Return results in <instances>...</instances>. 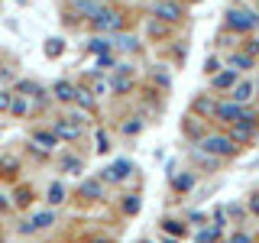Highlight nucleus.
Returning a JSON list of instances; mask_svg holds the SVG:
<instances>
[{
    "mask_svg": "<svg viewBox=\"0 0 259 243\" xmlns=\"http://www.w3.org/2000/svg\"><path fill=\"white\" fill-rule=\"evenodd\" d=\"M91 26H94V32H117L123 26V13L110 10V7H101V10L91 16Z\"/></svg>",
    "mask_w": 259,
    "mask_h": 243,
    "instance_id": "1",
    "label": "nucleus"
},
{
    "mask_svg": "<svg viewBox=\"0 0 259 243\" xmlns=\"http://www.w3.org/2000/svg\"><path fill=\"white\" fill-rule=\"evenodd\" d=\"M201 149L210 152V156H233L237 152V143L230 136H204L201 140Z\"/></svg>",
    "mask_w": 259,
    "mask_h": 243,
    "instance_id": "2",
    "label": "nucleus"
},
{
    "mask_svg": "<svg viewBox=\"0 0 259 243\" xmlns=\"http://www.w3.org/2000/svg\"><path fill=\"white\" fill-rule=\"evenodd\" d=\"M227 26L237 29V32H249L259 26V16L249 10H227Z\"/></svg>",
    "mask_w": 259,
    "mask_h": 243,
    "instance_id": "3",
    "label": "nucleus"
},
{
    "mask_svg": "<svg viewBox=\"0 0 259 243\" xmlns=\"http://www.w3.org/2000/svg\"><path fill=\"white\" fill-rule=\"evenodd\" d=\"M256 136V117L253 113H243L237 124H230V140L233 143H246Z\"/></svg>",
    "mask_w": 259,
    "mask_h": 243,
    "instance_id": "4",
    "label": "nucleus"
},
{
    "mask_svg": "<svg viewBox=\"0 0 259 243\" xmlns=\"http://www.w3.org/2000/svg\"><path fill=\"white\" fill-rule=\"evenodd\" d=\"M152 16L156 20H162V23H178L182 20V7L175 4V0H156V7H152Z\"/></svg>",
    "mask_w": 259,
    "mask_h": 243,
    "instance_id": "5",
    "label": "nucleus"
},
{
    "mask_svg": "<svg viewBox=\"0 0 259 243\" xmlns=\"http://www.w3.org/2000/svg\"><path fill=\"white\" fill-rule=\"evenodd\" d=\"M214 117L224 120V124L230 127V124H237V120L243 117V107H240L237 101H224V104H217V107H214Z\"/></svg>",
    "mask_w": 259,
    "mask_h": 243,
    "instance_id": "6",
    "label": "nucleus"
},
{
    "mask_svg": "<svg viewBox=\"0 0 259 243\" xmlns=\"http://www.w3.org/2000/svg\"><path fill=\"white\" fill-rule=\"evenodd\" d=\"M130 172H133V162H130V159H120V162H113L110 169H104L101 178H104V182H123Z\"/></svg>",
    "mask_w": 259,
    "mask_h": 243,
    "instance_id": "7",
    "label": "nucleus"
},
{
    "mask_svg": "<svg viewBox=\"0 0 259 243\" xmlns=\"http://www.w3.org/2000/svg\"><path fill=\"white\" fill-rule=\"evenodd\" d=\"M59 140H78L81 136V124H68V120H55V130H52Z\"/></svg>",
    "mask_w": 259,
    "mask_h": 243,
    "instance_id": "8",
    "label": "nucleus"
},
{
    "mask_svg": "<svg viewBox=\"0 0 259 243\" xmlns=\"http://www.w3.org/2000/svg\"><path fill=\"white\" fill-rule=\"evenodd\" d=\"M71 10H75L78 16H84V20H91V16L101 10V0H75V4H71Z\"/></svg>",
    "mask_w": 259,
    "mask_h": 243,
    "instance_id": "9",
    "label": "nucleus"
},
{
    "mask_svg": "<svg viewBox=\"0 0 259 243\" xmlns=\"http://www.w3.org/2000/svg\"><path fill=\"white\" fill-rule=\"evenodd\" d=\"M126 71H130L126 65H120V68H117V78H113V91H117V94H126L130 88H133V78H130Z\"/></svg>",
    "mask_w": 259,
    "mask_h": 243,
    "instance_id": "10",
    "label": "nucleus"
},
{
    "mask_svg": "<svg viewBox=\"0 0 259 243\" xmlns=\"http://www.w3.org/2000/svg\"><path fill=\"white\" fill-rule=\"evenodd\" d=\"M55 143H59L55 133H46V130H36V133H32V146H36V149H52Z\"/></svg>",
    "mask_w": 259,
    "mask_h": 243,
    "instance_id": "11",
    "label": "nucleus"
},
{
    "mask_svg": "<svg viewBox=\"0 0 259 243\" xmlns=\"http://www.w3.org/2000/svg\"><path fill=\"white\" fill-rule=\"evenodd\" d=\"M16 172H20V162L13 156H0V178H16Z\"/></svg>",
    "mask_w": 259,
    "mask_h": 243,
    "instance_id": "12",
    "label": "nucleus"
},
{
    "mask_svg": "<svg viewBox=\"0 0 259 243\" xmlns=\"http://www.w3.org/2000/svg\"><path fill=\"white\" fill-rule=\"evenodd\" d=\"M52 94L59 97V101H75V85H71V81H55Z\"/></svg>",
    "mask_w": 259,
    "mask_h": 243,
    "instance_id": "13",
    "label": "nucleus"
},
{
    "mask_svg": "<svg viewBox=\"0 0 259 243\" xmlns=\"http://www.w3.org/2000/svg\"><path fill=\"white\" fill-rule=\"evenodd\" d=\"M253 91H256L253 81H240V85L233 88V101H237V104H246L249 97H253Z\"/></svg>",
    "mask_w": 259,
    "mask_h": 243,
    "instance_id": "14",
    "label": "nucleus"
},
{
    "mask_svg": "<svg viewBox=\"0 0 259 243\" xmlns=\"http://www.w3.org/2000/svg\"><path fill=\"white\" fill-rule=\"evenodd\" d=\"M10 113H13V117H26V113H29L26 94H13V97H10Z\"/></svg>",
    "mask_w": 259,
    "mask_h": 243,
    "instance_id": "15",
    "label": "nucleus"
},
{
    "mask_svg": "<svg viewBox=\"0 0 259 243\" xmlns=\"http://www.w3.org/2000/svg\"><path fill=\"white\" fill-rule=\"evenodd\" d=\"M81 198H88V201H97V198H104V188H101V182H84V185H81Z\"/></svg>",
    "mask_w": 259,
    "mask_h": 243,
    "instance_id": "16",
    "label": "nucleus"
},
{
    "mask_svg": "<svg viewBox=\"0 0 259 243\" xmlns=\"http://www.w3.org/2000/svg\"><path fill=\"white\" fill-rule=\"evenodd\" d=\"M230 68H233V71H246V68H253V55H243V52L230 55Z\"/></svg>",
    "mask_w": 259,
    "mask_h": 243,
    "instance_id": "17",
    "label": "nucleus"
},
{
    "mask_svg": "<svg viewBox=\"0 0 259 243\" xmlns=\"http://www.w3.org/2000/svg\"><path fill=\"white\" fill-rule=\"evenodd\" d=\"M32 230H42V227H49V224H55V214H52V211H39V214L36 217H32Z\"/></svg>",
    "mask_w": 259,
    "mask_h": 243,
    "instance_id": "18",
    "label": "nucleus"
},
{
    "mask_svg": "<svg viewBox=\"0 0 259 243\" xmlns=\"http://www.w3.org/2000/svg\"><path fill=\"white\" fill-rule=\"evenodd\" d=\"M16 94H26V97H42V88L36 81H20L16 85Z\"/></svg>",
    "mask_w": 259,
    "mask_h": 243,
    "instance_id": "19",
    "label": "nucleus"
},
{
    "mask_svg": "<svg viewBox=\"0 0 259 243\" xmlns=\"http://www.w3.org/2000/svg\"><path fill=\"white\" fill-rule=\"evenodd\" d=\"M185 133H188L191 140H198V136H204V124H201L198 117H188L185 120Z\"/></svg>",
    "mask_w": 259,
    "mask_h": 243,
    "instance_id": "20",
    "label": "nucleus"
},
{
    "mask_svg": "<svg viewBox=\"0 0 259 243\" xmlns=\"http://www.w3.org/2000/svg\"><path fill=\"white\" fill-rule=\"evenodd\" d=\"M172 188L175 191H191L194 188V175H188V172H185V175H175L172 178Z\"/></svg>",
    "mask_w": 259,
    "mask_h": 243,
    "instance_id": "21",
    "label": "nucleus"
},
{
    "mask_svg": "<svg viewBox=\"0 0 259 243\" xmlns=\"http://www.w3.org/2000/svg\"><path fill=\"white\" fill-rule=\"evenodd\" d=\"M233 81H237V71H221V75H214V88H221V91H224V88H233Z\"/></svg>",
    "mask_w": 259,
    "mask_h": 243,
    "instance_id": "22",
    "label": "nucleus"
},
{
    "mask_svg": "<svg viewBox=\"0 0 259 243\" xmlns=\"http://www.w3.org/2000/svg\"><path fill=\"white\" fill-rule=\"evenodd\" d=\"M75 101H78L84 110H94V94L84 91V88H75Z\"/></svg>",
    "mask_w": 259,
    "mask_h": 243,
    "instance_id": "23",
    "label": "nucleus"
},
{
    "mask_svg": "<svg viewBox=\"0 0 259 243\" xmlns=\"http://www.w3.org/2000/svg\"><path fill=\"white\" fill-rule=\"evenodd\" d=\"M113 49H120V52H136V39L133 36H117L113 39Z\"/></svg>",
    "mask_w": 259,
    "mask_h": 243,
    "instance_id": "24",
    "label": "nucleus"
},
{
    "mask_svg": "<svg viewBox=\"0 0 259 243\" xmlns=\"http://www.w3.org/2000/svg\"><path fill=\"white\" fill-rule=\"evenodd\" d=\"M62 201H65V185L55 182L52 188H49V205H62Z\"/></svg>",
    "mask_w": 259,
    "mask_h": 243,
    "instance_id": "25",
    "label": "nucleus"
},
{
    "mask_svg": "<svg viewBox=\"0 0 259 243\" xmlns=\"http://www.w3.org/2000/svg\"><path fill=\"white\" fill-rule=\"evenodd\" d=\"M88 49L101 55V52H110V49H113V43H110V39H101V36H97V39H91V43H88Z\"/></svg>",
    "mask_w": 259,
    "mask_h": 243,
    "instance_id": "26",
    "label": "nucleus"
},
{
    "mask_svg": "<svg viewBox=\"0 0 259 243\" xmlns=\"http://www.w3.org/2000/svg\"><path fill=\"white\" fill-rule=\"evenodd\" d=\"M62 49H65L62 39H49V43H46V55H49V59H59V55H62Z\"/></svg>",
    "mask_w": 259,
    "mask_h": 243,
    "instance_id": "27",
    "label": "nucleus"
},
{
    "mask_svg": "<svg viewBox=\"0 0 259 243\" xmlns=\"http://www.w3.org/2000/svg\"><path fill=\"white\" fill-rule=\"evenodd\" d=\"M123 211H126V214H136V211H140V194H126V198H123Z\"/></svg>",
    "mask_w": 259,
    "mask_h": 243,
    "instance_id": "28",
    "label": "nucleus"
},
{
    "mask_svg": "<svg viewBox=\"0 0 259 243\" xmlns=\"http://www.w3.org/2000/svg\"><path fill=\"white\" fill-rule=\"evenodd\" d=\"M214 107H217V104L207 101V97H198V101H194V110H198V113H214Z\"/></svg>",
    "mask_w": 259,
    "mask_h": 243,
    "instance_id": "29",
    "label": "nucleus"
},
{
    "mask_svg": "<svg viewBox=\"0 0 259 243\" xmlns=\"http://www.w3.org/2000/svg\"><path fill=\"white\" fill-rule=\"evenodd\" d=\"M162 227H165V230L172 233V237H178V233H185V230H188V227H185L182 221H162Z\"/></svg>",
    "mask_w": 259,
    "mask_h": 243,
    "instance_id": "30",
    "label": "nucleus"
},
{
    "mask_svg": "<svg viewBox=\"0 0 259 243\" xmlns=\"http://www.w3.org/2000/svg\"><path fill=\"white\" fill-rule=\"evenodd\" d=\"M13 198H16V205H20V208H26L29 201H32V191H29V188H20V191L13 194Z\"/></svg>",
    "mask_w": 259,
    "mask_h": 243,
    "instance_id": "31",
    "label": "nucleus"
},
{
    "mask_svg": "<svg viewBox=\"0 0 259 243\" xmlns=\"http://www.w3.org/2000/svg\"><path fill=\"white\" fill-rule=\"evenodd\" d=\"M217 240V227H207V230L198 233V243H214Z\"/></svg>",
    "mask_w": 259,
    "mask_h": 243,
    "instance_id": "32",
    "label": "nucleus"
},
{
    "mask_svg": "<svg viewBox=\"0 0 259 243\" xmlns=\"http://www.w3.org/2000/svg\"><path fill=\"white\" fill-rule=\"evenodd\" d=\"M62 169H65V172H71V175H78L81 172V159H65Z\"/></svg>",
    "mask_w": 259,
    "mask_h": 243,
    "instance_id": "33",
    "label": "nucleus"
},
{
    "mask_svg": "<svg viewBox=\"0 0 259 243\" xmlns=\"http://www.w3.org/2000/svg\"><path fill=\"white\" fill-rule=\"evenodd\" d=\"M107 149H110L107 133H104V130H97V152H107Z\"/></svg>",
    "mask_w": 259,
    "mask_h": 243,
    "instance_id": "34",
    "label": "nucleus"
},
{
    "mask_svg": "<svg viewBox=\"0 0 259 243\" xmlns=\"http://www.w3.org/2000/svg\"><path fill=\"white\" fill-rule=\"evenodd\" d=\"M140 130H143V124H140V120H130V124H123V133H126V136L140 133Z\"/></svg>",
    "mask_w": 259,
    "mask_h": 243,
    "instance_id": "35",
    "label": "nucleus"
},
{
    "mask_svg": "<svg viewBox=\"0 0 259 243\" xmlns=\"http://www.w3.org/2000/svg\"><path fill=\"white\" fill-rule=\"evenodd\" d=\"M113 65V55L110 52H101V59H97V68H110Z\"/></svg>",
    "mask_w": 259,
    "mask_h": 243,
    "instance_id": "36",
    "label": "nucleus"
},
{
    "mask_svg": "<svg viewBox=\"0 0 259 243\" xmlns=\"http://www.w3.org/2000/svg\"><path fill=\"white\" fill-rule=\"evenodd\" d=\"M10 91H0V110H10Z\"/></svg>",
    "mask_w": 259,
    "mask_h": 243,
    "instance_id": "37",
    "label": "nucleus"
},
{
    "mask_svg": "<svg viewBox=\"0 0 259 243\" xmlns=\"http://www.w3.org/2000/svg\"><path fill=\"white\" fill-rule=\"evenodd\" d=\"M149 32H152V36H162V32H165V26H162V23H156V20H152V23H149Z\"/></svg>",
    "mask_w": 259,
    "mask_h": 243,
    "instance_id": "38",
    "label": "nucleus"
},
{
    "mask_svg": "<svg viewBox=\"0 0 259 243\" xmlns=\"http://www.w3.org/2000/svg\"><path fill=\"white\" fill-rule=\"evenodd\" d=\"M217 68H221V65H217V59H207V62H204V71H207V75H214Z\"/></svg>",
    "mask_w": 259,
    "mask_h": 243,
    "instance_id": "39",
    "label": "nucleus"
},
{
    "mask_svg": "<svg viewBox=\"0 0 259 243\" xmlns=\"http://www.w3.org/2000/svg\"><path fill=\"white\" fill-rule=\"evenodd\" d=\"M259 52V39H249V46H246V55H256Z\"/></svg>",
    "mask_w": 259,
    "mask_h": 243,
    "instance_id": "40",
    "label": "nucleus"
},
{
    "mask_svg": "<svg viewBox=\"0 0 259 243\" xmlns=\"http://www.w3.org/2000/svg\"><path fill=\"white\" fill-rule=\"evenodd\" d=\"M227 243H249V237H246V233H233V237L227 240Z\"/></svg>",
    "mask_w": 259,
    "mask_h": 243,
    "instance_id": "41",
    "label": "nucleus"
},
{
    "mask_svg": "<svg viewBox=\"0 0 259 243\" xmlns=\"http://www.w3.org/2000/svg\"><path fill=\"white\" fill-rule=\"evenodd\" d=\"M249 211H253V214H259V194H253V198H249Z\"/></svg>",
    "mask_w": 259,
    "mask_h": 243,
    "instance_id": "42",
    "label": "nucleus"
},
{
    "mask_svg": "<svg viewBox=\"0 0 259 243\" xmlns=\"http://www.w3.org/2000/svg\"><path fill=\"white\" fill-rule=\"evenodd\" d=\"M0 211H7V198H4V194H0Z\"/></svg>",
    "mask_w": 259,
    "mask_h": 243,
    "instance_id": "43",
    "label": "nucleus"
},
{
    "mask_svg": "<svg viewBox=\"0 0 259 243\" xmlns=\"http://www.w3.org/2000/svg\"><path fill=\"white\" fill-rule=\"evenodd\" d=\"M88 243H107V240H104V237H94V240H88Z\"/></svg>",
    "mask_w": 259,
    "mask_h": 243,
    "instance_id": "44",
    "label": "nucleus"
},
{
    "mask_svg": "<svg viewBox=\"0 0 259 243\" xmlns=\"http://www.w3.org/2000/svg\"><path fill=\"white\" fill-rule=\"evenodd\" d=\"M253 88H256V91H259V81H256V85H253Z\"/></svg>",
    "mask_w": 259,
    "mask_h": 243,
    "instance_id": "45",
    "label": "nucleus"
},
{
    "mask_svg": "<svg viewBox=\"0 0 259 243\" xmlns=\"http://www.w3.org/2000/svg\"><path fill=\"white\" fill-rule=\"evenodd\" d=\"M165 243H175V240H165Z\"/></svg>",
    "mask_w": 259,
    "mask_h": 243,
    "instance_id": "46",
    "label": "nucleus"
},
{
    "mask_svg": "<svg viewBox=\"0 0 259 243\" xmlns=\"http://www.w3.org/2000/svg\"><path fill=\"white\" fill-rule=\"evenodd\" d=\"M20 4H26V0H20Z\"/></svg>",
    "mask_w": 259,
    "mask_h": 243,
    "instance_id": "47",
    "label": "nucleus"
},
{
    "mask_svg": "<svg viewBox=\"0 0 259 243\" xmlns=\"http://www.w3.org/2000/svg\"><path fill=\"white\" fill-rule=\"evenodd\" d=\"M146 243H149V240H146Z\"/></svg>",
    "mask_w": 259,
    "mask_h": 243,
    "instance_id": "48",
    "label": "nucleus"
}]
</instances>
